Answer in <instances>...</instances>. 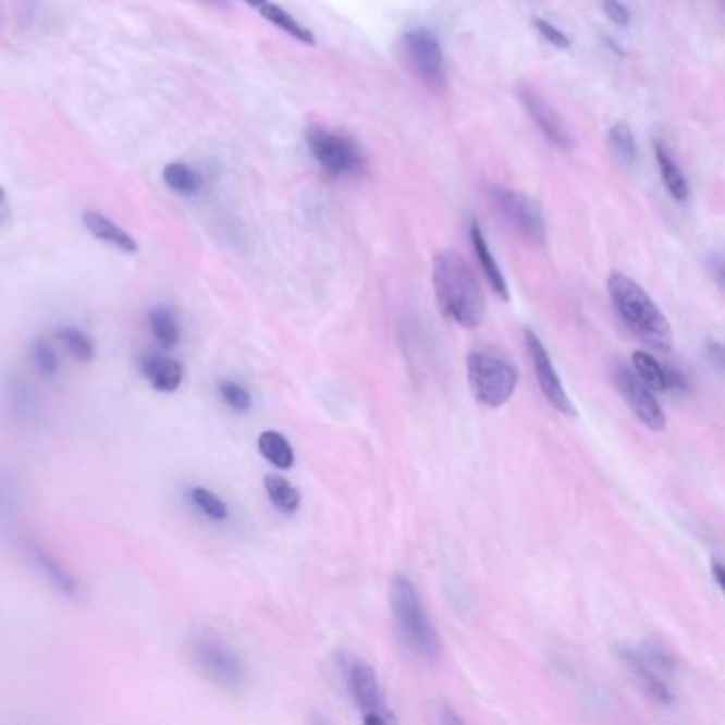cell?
I'll return each mask as SVG.
<instances>
[{"instance_id":"cell-38","label":"cell","mask_w":725,"mask_h":725,"mask_svg":"<svg viewBox=\"0 0 725 725\" xmlns=\"http://www.w3.org/2000/svg\"><path fill=\"white\" fill-rule=\"evenodd\" d=\"M243 2H247L249 7H256V9H260V7H262L267 0H243Z\"/></svg>"},{"instance_id":"cell-16","label":"cell","mask_w":725,"mask_h":725,"mask_svg":"<svg viewBox=\"0 0 725 725\" xmlns=\"http://www.w3.org/2000/svg\"><path fill=\"white\" fill-rule=\"evenodd\" d=\"M632 368L653 392H687V381L679 368L658 362L644 352H636L632 356Z\"/></svg>"},{"instance_id":"cell-12","label":"cell","mask_w":725,"mask_h":725,"mask_svg":"<svg viewBox=\"0 0 725 725\" xmlns=\"http://www.w3.org/2000/svg\"><path fill=\"white\" fill-rule=\"evenodd\" d=\"M617 655L622 660V664L628 668L630 677L636 683V687L658 706H671L675 702V696L671 691V687L666 685V680L662 679V675L642 658L640 651H636L632 647H617Z\"/></svg>"},{"instance_id":"cell-27","label":"cell","mask_w":725,"mask_h":725,"mask_svg":"<svg viewBox=\"0 0 725 725\" xmlns=\"http://www.w3.org/2000/svg\"><path fill=\"white\" fill-rule=\"evenodd\" d=\"M162 180H164V183H167L173 192L183 194V196H192V194H196V192L200 189V177L196 175L194 169H189V167L183 164V162H173V164H169V167L164 169V173H162Z\"/></svg>"},{"instance_id":"cell-3","label":"cell","mask_w":725,"mask_h":725,"mask_svg":"<svg viewBox=\"0 0 725 725\" xmlns=\"http://www.w3.org/2000/svg\"><path fill=\"white\" fill-rule=\"evenodd\" d=\"M390 602L394 626L401 640L419 658H437L441 651L439 635L423 609L415 583L405 575H394L390 581Z\"/></svg>"},{"instance_id":"cell-22","label":"cell","mask_w":725,"mask_h":725,"mask_svg":"<svg viewBox=\"0 0 725 725\" xmlns=\"http://www.w3.org/2000/svg\"><path fill=\"white\" fill-rule=\"evenodd\" d=\"M258 452L279 470H290L294 466V447L277 430H267L260 434Z\"/></svg>"},{"instance_id":"cell-28","label":"cell","mask_w":725,"mask_h":725,"mask_svg":"<svg viewBox=\"0 0 725 725\" xmlns=\"http://www.w3.org/2000/svg\"><path fill=\"white\" fill-rule=\"evenodd\" d=\"M609 145L613 149V153L624 162V164H632L636 160V140L632 128L626 122H617L611 131H609Z\"/></svg>"},{"instance_id":"cell-8","label":"cell","mask_w":725,"mask_h":725,"mask_svg":"<svg viewBox=\"0 0 725 725\" xmlns=\"http://www.w3.org/2000/svg\"><path fill=\"white\" fill-rule=\"evenodd\" d=\"M613 385L626 405L632 408L636 419L653 432L666 430V410L658 403L655 392L638 377L635 368L626 364L613 366Z\"/></svg>"},{"instance_id":"cell-32","label":"cell","mask_w":725,"mask_h":725,"mask_svg":"<svg viewBox=\"0 0 725 725\" xmlns=\"http://www.w3.org/2000/svg\"><path fill=\"white\" fill-rule=\"evenodd\" d=\"M532 24H534V28L541 33V37H543L546 44H551V46L557 47V49H568V47H570V39H568L562 30H557L555 26H551L549 22H544L541 17H537Z\"/></svg>"},{"instance_id":"cell-36","label":"cell","mask_w":725,"mask_h":725,"mask_svg":"<svg viewBox=\"0 0 725 725\" xmlns=\"http://www.w3.org/2000/svg\"><path fill=\"white\" fill-rule=\"evenodd\" d=\"M9 220H11V205H9L4 187H0V226L9 224Z\"/></svg>"},{"instance_id":"cell-35","label":"cell","mask_w":725,"mask_h":725,"mask_svg":"<svg viewBox=\"0 0 725 725\" xmlns=\"http://www.w3.org/2000/svg\"><path fill=\"white\" fill-rule=\"evenodd\" d=\"M706 356H709V360H711V362L717 366V370H724L725 352L724 345H722L720 341L711 339V341L706 343Z\"/></svg>"},{"instance_id":"cell-24","label":"cell","mask_w":725,"mask_h":725,"mask_svg":"<svg viewBox=\"0 0 725 725\" xmlns=\"http://www.w3.org/2000/svg\"><path fill=\"white\" fill-rule=\"evenodd\" d=\"M260 13H262V17L265 20H269L271 24H274L277 28H281L283 33H287L290 37H294L296 41H303V44H307V46H316V37H314V33L307 28V26H303L294 15H290L285 9H281L279 4H274V2H265L262 7H260Z\"/></svg>"},{"instance_id":"cell-30","label":"cell","mask_w":725,"mask_h":725,"mask_svg":"<svg viewBox=\"0 0 725 725\" xmlns=\"http://www.w3.org/2000/svg\"><path fill=\"white\" fill-rule=\"evenodd\" d=\"M218 394L226 403V407L236 410V413H247L254 407V398L247 392V388L241 385L234 379H228V377L226 379H220L218 381Z\"/></svg>"},{"instance_id":"cell-9","label":"cell","mask_w":725,"mask_h":725,"mask_svg":"<svg viewBox=\"0 0 725 725\" xmlns=\"http://www.w3.org/2000/svg\"><path fill=\"white\" fill-rule=\"evenodd\" d=\"M403 46L421 82L432 90H443L447 86V73L439 37L428 28H413L403 37Z\"/></svg>"},{"instance_id":"cell-26","label":"cell","mask_w":725,"mask_h":725,"mask_svg":"<svg viewBox=\"0 0 725 725\" xmlns=\"http://www.w3.org/2000/svg\"><path fill=\"white\" fill-rule=\"evenodd\" d=\"M187 499L200 515H205L211 521H226L228 515H230L226 500L220 499L209 488H192L187 492Z\"/></svg>"},{"instance_id":"cell-17","label":"cell","mask_w":725,"mask_h":725,"mask_svg":"<svg viewBox=\"0 0 725 725\" xmlns=\"http://www.w3.org/2000/svg\"><path fill=\"white\" fill-rule=\"evenodd\" d=\"M84 226L88 228L94 238H98L100 243H107L124 254H136L138 251V245H136L135 238L124 230V228L118 226L113 220L105 218L102 213H96V211H86L84 213Z\"/></svg>"},{"instance_id":"cell-20","label":"cell","mask_w":725,"mask_h":725,"mask_svg":"<svg viewBox=\"0 0 725 725\" xmlns=\"http://www.w3.org/2000/svg\"><path fill=\"white\" fill-rule=\"evenodd\" d=\"M653 151H655V162L660 167L662 180L666 183L671 196L675 200H679V202H685L687 194H689V187H687V182H685V175L680 173L679 164H677L673 151L668 149V145L664 140H655L653 143Z\"/></svg>"},{"instance_id":"cell-31","label":"cell","mask_w":725,"mask_h":725,"mask_svg":"<svg viewBox=\"0 0 725 725\" xmlns=\"http://www.w3.org/2000/svg\"><path fill=\"white\" fill-rule=\"evenodd\" d=\"M642 658L662 675V673H673L677 668V658L658 640H651L644 644V651H640Z\"/></svg>"},{"instance_id":"cell-5","label":"cell","mask_w":725,"mask_h":725,"mask_svg":"<svg viewBox=\"0 0 725 725\" xmlns=\"http://www.w3.org/2000/svg\"><path fill=\"white\" fill-rule=\"evenodd\" d=\"M466 377L475 401L488 408L504 407L519 381L515 364L486 352H470L466 356Z\"/></svg>"},{"instance_id":"cell-25","label":"cell","mask_w":725,"mask_h":725,"mask_svg":"<svg viewBox=\"0 0 725 725\" xmlns=\"http://www.w3.org/2000/svg\"><path fill=\"white\" fill-rule=\"evenodd\" d=\"M265 490L272 506L283 515H294L300 508V492L281 475H269L265 479Z\"/></svg>"},{"instance_id":"cell-33","label":"cell","mask_w":725,"mask_h":725,"mask_svg":"<svg viewBox=\"0 0 725 725\" xmlns=\"http://www.w3.org/2000/svg\"><path fill=\"white\" fill-rule=\"evenodd\" d=\"M17 508V492L15 486L2 475L0 477V517L11 515Z\"/></svg>"},{"instance_id":"cell-13","label":"cell","mask_w":725,"mask_h":725,"mask_svg":"<svg viewBox=\"0 0 725 725\" xmlns=\"http://www.w3.org/2000/svg\"><path fill=\"white\" fill-rule=\"evenodd\" d=\"M26 555L35 564V568L46 577L47 583L53 590L60 591L62 595H66L71 600H79L82 598V586H79L77 577L49 549H46L44 544H26Z\"/></svg>"},{"instance_id":"cell-34","label":"cell","mask_w":725,"mask_h":725,"mask_svg":"<svg viewBox=\"0 0 725 725\" xmlns=\"http://www.w3.org/2000/svg\"><path fill=\"white\" fill-rule=\"evenodd\" d=\"M602 4H604V11H606V15H609V20H613V24H617V26H628L630 24V11H628V7H624V2H619V0H602Z\"/></svg>"},{"instance_id":"cell-23","label":"cell","mask_w":725,"mask_h":725,"mask_svg":"<svg viewBox=\"0 0 725 725\" xmlns=\"http://www.w3.org/2000/svg\"><path fill=\"white\" fill-rule=\"evenodd\" d=\"M56 339L60 341V345L64 347V352H69L71 358H75L79 364H90L96 356V345L91 341L90 334L84 332L77 325H62L56 332Z\"/></svg>"},{"instance_id":"cell-6","label":"cell","mask_w":725,"mask_h":725,"mask_svg":"<svg viewBox=\"0 0 725 725\" xmlns=\"http://www.w3.org/2000/svg\"><path fill=\"white\" fill-rule=\"evenodd\" d=\"M307 145L330 177L360 180L366 175V158L352 136L314 124L307 131Z\"/></svg>"},{"instance_id":"cell-21","label":"cell","mask_w":725,"mask_h":725,"mask_svg":"<svg viewBox=\"0 0 725 725\" xmlns=\"http://www.w3.org/2000/svg\"><path fill=\"white\" fill-rule=\"evenodd\" d=\"M7 401L13 415L24 423H35L39 419V401L24 379H13L7 390Z\"/></svg>"},{"instance_id":"cell-7","label":"cell","mask_w":725,"mask_h":725,"mask_svg":"<svg viewBox=\"0 0 725 725\" xmlns=\"http://www.w3.org/2000/svg\"><path fill=\"white\" fill-rule=\"evenodd\" d=\"M341 666H343L347 687H349L356 704L362 711L364 724H396L398 720L390 713V709L385 704L383 689L379 685L374 668L368 662L360 660L358 655H345L341 660Z\"/></svg>"},{"instance_id":"cell-39","label":"cell","mask_w":725,"mask_h":725,"mask_svg":"<svg viewBox=\"0 0 725 725\" xmlns=\"http://www.w3.org/2000/svg\"><path fill=\"white\" fill-rule=\"evenodd\" d=\"M207 2H226V0H207Z\"/></svg>"},{"instance_id":"cell-14","label":"cell","mask_w":725,"mask_h":725,"mask_svg":"<svg viewBox=\"0 0 725 725\" xmlns=\"http://www.w3.org/2000/svg\"><path fill=\"white\" fill-rule=\"evenodd\" d=\"M517 94L524 102V107L528 109V113L532 115V120L537 122V126L543 131V135L560 149H568L570 147V135L564 128L560 115L549 107V102L544 100L541 94L528 88L526 84H521L517 88Z\"/></svg>"},{"instance_id":"cell-37","label":"cell","mask_w":725,"mask_h":725,"mask_svg":"<svg viewBox=\"0 0 725 725\" xmlns=\"http://www.w3.org/2000/svg\"><path fill=\"white\" fill-rule=\"evenodd\" d=\"M713 577L720 588H724V564L720 560H713Z\"/></svg>"},{"instance_id":"cell-11","label":"cell","mask_w":725,"mask_h":725,"mask_svg":"<svg viewBox=\"0 0 725 725\" xmlns=\"http://www.w3.org/2000/svg\"><path fill=\"white\" fill-rule=\"evenodd\" d=\"M524 341H526V349H528V356H530V362H532V368H534V377L539 381V388L543 392L546 403L555 410L568 415V417H575L577 415V408L573 405L570 396L566 394L564 390V383L560 379V374L555 372L553 364H551V358L544 349L543 341L539 339V334H534L530 328L524 330Z\"/></svg>"},{"instance_id":"cell-15","label":"cell","mask_w":725,"mask_h":725,"mask_svg":"<svg viewBox=\"0 0 725 725\" xmlns=\"http://www.w3.org/2000/svg\"><path fill=\"white\" fill-rule=\"evenodd\" d=\"M140 374L156 392H162V394H173L182 388V362L164 352L145 354L140 358Z\"/></svg>"},{"instance_id":"cell-18","label":"cell","mask_w":725,"mask_h":725,"mask_svg":"<svg viewBox=\"0 0 725 725\" xmlns=\"http://www.w3.org/2000/svg\"><path fill=\"white\" fill-rule=\"evenodd\" d=\"M470 241H472L475 254H477V258H479V265H481V269H483V274H486L488 283L492 285V290L496 292L499 298H502L504 303H508L511 296H508L506 279H504V274L500 271L499 262H496V258H494V254H492V249H490V243H488V238L483 236V232H481V228H479L477 222L470 224Z\"/></svg>"},{"instance_id":"cell-2","label":"cell","mask_w":725,"mask_h":725,"mask_svg":"<svg viewBox=\"0 0 725 725\" xmlns=\"http://www.w3.org/2000/svg\"><path fill=\"white\" fill-rule=\"evenodd\" d=\"M606 287L617 316L630 328V332L658 352H671V323L635 279L624 272H611Z\"/></svg>"},{"instance_id":"cell-19","label":"cell","mask_w":725,"mask_h":725,"mask_svg":"<svg viewBox=\"0 0 725 725\" xmlns=\"http://www.w3.org/2000/svg\"><path fill=\"white\" fill-rule=\"evenodd\" d=\"M147 328H149V334L156 339V343L164 352H173V349L180 347L182 325H180V319H177L173 309L162 307V305L153 307L147 314Z\"/></svg>"},{"instance_id":"cell-4","label":"cell","mask_w":725,"mask_h":725,"mask_svg":"<svg viewBox=\"0 0 725 725\" xmlns=\"http://www.w3.org/2000/svg\"><path fill=\"white\" fill-rule=\"evenodd\" d=\"M187 655L192 666L220 689L236 691L247 680L243 658L220 636L211 632L192 636L187 640Z\"/></svg>"},{"instance_id":"cell-10","label":"cell","mask_w":725,"mask_h":725,"mask_svg":"<svg viewBox=\"0 0 725 725\" xmlns=\"http://www.w3.org/2000/svg\"><path fill=\"white\" fill-rule=\"evenodd\" d=\"M490 196L500 213L524 238H528L534 245L546 243L543 213L532 198H528L526 194H519L511 187H492Z\"/></svg>"},{"instance_id":"cell-1","label":"cell","mask_w":725,"mask_h":725,"mask_svg":"<svg viewBox=\"0 0 725 725\" xmlns=\"http://www.w3.org/2000/svg\"><path fill=\"white\" fill-rule=\"evenodd\" d=\"M432 285L441 311L457 325L472 330L486 318V298L477 274L455 249H443L432 262Z\"/></svg>"},{"instance_id":"cell-29","label":"cell","mask_w":725,"mask_h":725,"mask_svg":"<svg viewBox=\"0 0 725 725\" xmlns=\"http://www.w3.org/2000/svg\"><path fill=\"white\" fill-rule=\"evenodd\" d=\"M30 360L41 377L53 379L60 372V358L56 347L47 339H37L30 347Z\"/></svg>"}]
</instances>
